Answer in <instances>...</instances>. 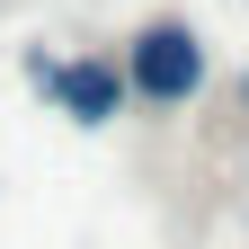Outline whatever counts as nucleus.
Instances as JSON below:
<instances>
[{
    "label": "nucleus",
    "mask_w": 249,
    "mask_h": 249,
    "mask_svg": "<svg viewBox=\"0 0 249 249\" xmlns=\"http://www.w3.org/2000/svg\"><path fill=\"white\" fill-rule=\"evenodd\" d=\"M62 89H71V107H80V116H107V107H116V71H71Z\"/></svg>",
    "instance_id": "f03ea898"
},
{
    "label": "nucleus",
    "mask_w": 249,
    "mask_h": 249,
    "mask_svg": "<svg viewBox=\"0 0 249 249\" xmlns=\"http://www.w3.org/2000/svg\"><path fill=\"white\" fill-rule=\"evenodd\" d=\"M205 80V53L187 27H142L134 36V89H151V98H196Z\"/></svg>",
    "instance_id": "f257e3e1"
}]
</instances>
